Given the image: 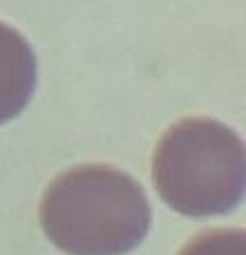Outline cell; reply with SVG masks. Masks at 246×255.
<instances>
[{"instance_id":"obj_2","label":"cell","mask_w":246,"mask_h":255,"mask_svg":"<svg viewBox=\"0 0 246 255\" xmlns=\"http://www.w3.org/2000/svg\"><path fill=\"white\" fill-rule=\"evenodd\" d=\"M152 181L159 197L179 215H226L244 197V143L215 119H181L154 148Z\"/></svg>"},{"instance_id":"obj_4","label":"cell","mask_w":246,"mask_h":255,"mask_svg":"<svg viewBox=\"0 0 246 255\" xmlns=\"http://www.w3.org/2000/svg\"><path fill=\"white\" fill-rule=\"evenodd\" d=\"M179 255H246V233L242 229H213L195 235Z\"/></svg>"},{"instance_id":"obj_1","label":"cell","mask_w":246,"mask_h":255,"mask_svg":"<svg viewBox=\"0 0 246 255\" xmlns=\"http://www.w3.org/2000/svg\"><path fill=\"white\" fill-rule=\"evenodd\" d=\"M38 220L49 242L67 255H125L145 240L152 211L130 175L85 163L45 188Z\"/></svg>"},{"instance_id":"obj_3","label":"cell","mask_w":246,"mask_h":255,"mask_svg":"<svg viewBox=\"0 0 246 255\" xmlns=\"http://www.w3.org/2000/svg\"><path fill=\"white\" fill-rule=\"evenodd\" d=\"M36 88V56L13 27L0 22V126L18 117Z\"/></svg>"}]
</instances>
